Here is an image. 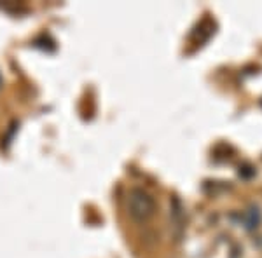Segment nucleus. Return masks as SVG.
<instances>
[{"label":"nucleus","mask_w":262,"mask_h":258,"mask_svg":"<svg viewBox=\"0 0 262 258\" xmlns=\"http://www.w3.org/2000/svg\"><path fill=\"white\" fill-rule=\"evenodd\" d=\"M154 199H152L149 194L143 192V190H131L128 196V209L129 215L137 220H147L152 217L154 213Z\"/></svg>","instance_id":"f257e3e1"}]
</instances>
